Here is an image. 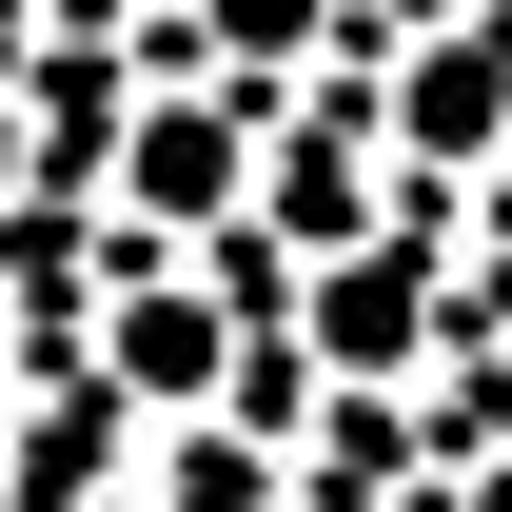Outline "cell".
Returning a JSON list of instances; mask_svg holds the SVG:
<instances>
[{
	"instance_id": "6da1fadb",
	"label": "cell",
	"mask_w": 512,
	"mask_h": 512,
	"mask_svg": "<svg viewBox=\"0 0 512 512\" xmlns=\"http://www.w3.org/2000/svg\"><path fill=\"white\" fill-rule=\"evenodd\" d=\"M394 158H434V178H493L512 158V20H414V79H394Z\"/></svg>"
},
{
	"instance_id": "7a4b0ae2",
	"label": "cell",
	"mask_w": 512,
	"mask_h": 512,
	"mask_svg": "<svg viewBox=\"0 0 512 512\" xmlns=\"http://www.w3.org/2000/svg\"><path fill=\"white\" fill-rule=\"evenodd\" d=\"M119 453H138V414L99 375H40L20 414H0V512H79V493H119Z\"/></svg>"
},
{
	"instance_id": "3957f363",
	"label": "cell",
	"mask_w": 512,
	"mask_h": 512,
	"mask_svg": "<svg viewBox=\"0 0 512 512\" xmlns=\"http://www.w3.org/2000/svg\"><path fill=\"white\" fill-rule=\"evenodd\" d=\"M20 197H40V138H20V99H0V217H20Z\"/></svg>"
}]
</instances>
